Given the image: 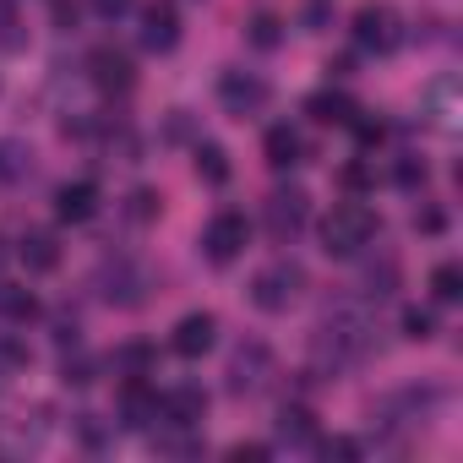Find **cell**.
<instances>
[{
    "label": "cell",
    "mask_w": 463,
    "mask_h": 463,
    "mask_svg": "<svg viewBox=\"0 0 463 463\" xmlns=\"http://www.w3.org/2000/svg\"><path fill=\"white\" fill-rule=\"evenodd\" d=\"M365 354H371V322H365L354 306L327 311L322 327H317V360L338 371V365H360Z\"/></svg>",
    "instance_id": "1"
},
{
    "label": "cell",
    "mask_w": 463,
    "mask_h": 463,
    "mask_svg": "<svg viewBox=\"0 0 463 463\" xmlns=\"http://www.w3.org/2000/svg\"><path fill=\"white\" fill-rule=\"evenodd\" d=\"M376 235H382V218H376L365 202H338V207L322 218V251H327V257H360Z\"/></svg>",
    "instance_id": "2"
},
{
    "label": "cell",
    "mask_w": 463,
    "mask_h": 463,
    "mask_svg": "<svg viewBox=\"0 0 463 463\" xmlns=\"http://www.w3.org/2000/svg\"><path fill=\"white\" fill-rule=\"evenodd\" d=\"M300 289H306V268H300V262H273V268H262V273L251 279L257 311H289V306L300 300Z\"/></svg>",
    "instance_id": "3"
},
{
    "label": "cell",
    "mask_w": 463,
    "mask_h": 463,
    "mask_svg": "<svg viewBox=\"0 0 463 463\" xmlns=\"http://www.w3.org/2000/svg\"><path fill=\"white\" fill-rule=\"evenodd\" d=\"M246 241H251L246 213H218V218L202 229V251H207V262H235V257L246 251Z\"/></svg>",
    "instance_id": "4"
},
{
    "label": "cell",
    "mask_w": 463,
    "mask_h": 463,
    "mask_svg": "<svg viewBox=\"0 0 463 463\" xmlns=\"http://www.w3.org/2000/svg\"><path fill=\"white\" fill-rule=\"evenodd\" d=\"M99 295H104L109 306H142V295H147V273H142L137 262L115 257V262L99 268Z\"/></svg>",
    "instance_id": "5"
},
{
    "label": "cell",
    "mask_w": 463,
    "mask_h": 463,
    "mask_svg": "<svg viewBox=\"0 0 463 463\" xmlns=\"http://www.w3.org/2000/svg\"><path fill=\"white\" fill-rule=\"evenodd\" d=\"M218 104L229 109V115H257L262 104H268V82L257 77V71H223L218 77Z\"/></svg>",
    "instance_id": "6"
},
{
    "label": "cell",
    "mask_w": 463,
    "mask_h": 463,
    "mask_svg": "<svg viewBox=\"0 0 463 463\" xmlns=\"http://www.w3.org/2000/svg\"><path fill=\"white\" fill-rule=\"evenodd\" d=\"M306 218H311V202H306V191H273L268 196V235L273 241H295L300 229H306Z\"/></svg>",
    "instance_id": "7"
},
{
    "label": "cell",
    "mask_w": 463,
    "mask_h": 463,
    "mask_svg": "<svg viewBox=\"0 0 463 463\" xmlns=\"http://www.w3.org/2000/svg\"><path fill=\"white\" fill-rule=\"evenodd\" d=\"M398 17L387 12V6H365V12H354V44L360 50H371V55H392L398 50Z\"/></svg>",
    "instance_id": "8"
},
{
    "label": "cell",
    "mask_w": 463,
    "mask_h": 463,
    "mask_svg": "<svg viewBox=\"0 0 463 463\" xmlns=\"http://www.w3.org/2000/svg\"><path fill=\"white\" fill-rule=\"evenodd\" d=\"M158 409H164V392L147 387L142 376H126V387H120V420L131 430H153L158 425Z\"/></svg>",
    "instance_id": "9"
},
{
    "label": "cell",
    "mask_w": 463,
    "mask_h": 463,
    "mask_svg": "<svg viewBox=\"0 0 463 463\" xmlns=\"http://www.w3.org/2000/svg\"><path fill=\"white\" fill-rule=\"evenodd\" d=\"M88 77H93V88H104V93H131V82H137V66H131V55L126 50H93L88 55Z\"/></svg>",
    "instance_id": "10"
},
{
    "label": "cell",
    "mask_w": 463,
    "mask_h": 463,
    "mask_svg": "<svg viewBox=\"0 0 463 463\" xmlns=\"http://www.w3.org/2000/svg\"><path fill=\"white\" fill-rule=\"evenodd\" d=\"M175 44H180V12H175V0H153V6L142 12V50L169 55Z\"/></svg>",
    "instance_id": "11"
},
{
    "label": "cell",
    "mask_w": 463,
    "mask_h": 463,
    "mask_svg": "<svg viewBox=\"0 0 463 463\" xmlns=\"http://www.w3.org/2000/svg\"><path fill=\"white\" fill-rule=\"evenodd\" d=\"M213 338H218V322H213L207 311H191V317H180V322H175L169 349H175L180 360H202V354L213 349Z\"/></svg>",
    "instance_id": "12"
},
{
    "label": "cell",
    "mask_w": 463,
    "mask_h": 463,
    "mask_svg": "<svg viewBox=\"0 0 463 463\" xmlns=\"http://www.w3.org/2000/svg\"><path fill=\"white\" fill-rule=\"evenodd\" d=\"M273 371V354L262 344H241L235 360H229V392H257Z\"/></svg>",
    "instance_id": "13"
},
{
    "label": "cell",
    "mask_w": 463,
    "mask_h": 463,
    "mask_svg": "<svg viewBox=\"0 0 463 463\" xmlns=\"http://www.w3.org/2000/svg\"><path fill=\"white\" fill-rule=\"evenodd\" d=\"M202 414H207V392H202V387H175V392H164V409H158L164 425H175V430H196Z\"/></svg>",
    "instance_id": "14"
},
{
    "label": "cell",
    "mask_w": 463,
    "mask_h": 463,
    "mask_svg": "<svg viewBox=\"0 0 463 463\" xmlns=\"http://www.w3.org/2000/svg\"><path fill=\"white\" fill-rule=\"evenodd\" d=\"M93 213H99V185L93 180H66L55 191V218L61 223H88Z\"/></svg>",
    "instance_id": "15"
},
{
    "label": "cell",
    "mask_w": 463,
    "mask_h": 463,
    "mask_svg": "<svg viewBox=\"0 0 463 463\" xmlns=\"http://www.w3.org/2000/svg\"><path fill=\"white\" fill-rule=\"evenodd\" d=\"M17 257H23V268H28V273H55V268H61V246H55V235H44V229L23 235Z\"/></svg>",
    "instance_id": "16"
},
{
    "label": "cell",
    "mask_w": 463,
    "mask_h": 463,
    "mask_svg": "<svg viewBox=\"0 0 463 463\" xmlns=\"http://www.w3.org/2000/svg\"><path fill=\"white\" fill-rule=\"evenodd\" d=\"M262 153H268L273 169H295L306 147H300V131H295V126H273V131L262 137Z\"/></svg>",
    "instance_id": "17"
},
{
    "label": "cell",
    "mask_w": 463,
    "mask_h": 463,
    "mask_svg": "<svg viewBox=\"0 0 463 463\" xmlns=\"http://www.w3.org/2000/svg\"><path fill=\"white\" fill-rule=\"evenodd\" d=\"M0 322H17V327L39 322V295L17 289V284H0Z\"/></svg>",
    "instance_id": "18"
},
{
    "label": "cell",
    "mask_w": 463,
    "mask_h": 463,
    "mask_svg": "<svg viewBox=\"0 0 463 463\" xmlns=\"http://www.w3.org/2000/svg\"><path fill=\"white\" fill-rule=\"evenodd\" d=\"M306 115H311L317 126H349L360 109H354V99H349V93H317V99L306 104Z\"/></svg>",
    "instance_id": "19"
},
{
    "label": "cell",
    "mask_w": 463,
    "mask_h": 463,
    "mask_svg": "<svg viewBox=\"0 0 463 463\" xmlns=\"http://www.w3.org/2000/svg\"><path fill=\"white\" fill-rule=\"evenodd\" d=\"M279 436H284L289 447H306V441L317 436V414H311L306 403H289V409L279 414Z\"/></svg>",
    "instance_id": "20"
},
{
    "label": "cell",
    "mask_w": 463,
    "mask_h": 463,
    "mask_svg": "<svg viewBox=\"0 0 463 463\" xmlns=\"http://www.w3.org/2000/svg\"><path fill=\"white\" fill-rule=\"evenodd\" d=\"M196 175H202L207 185H223V180H229V158H223L218 142H202V147H196Z\"/></svg>",
    "instance_id": "21"
},
{
    "label": "cell",
    "mask_w": 463,
    "mask_h": 463,
    "mask_svg": "<svg viewBox=\"0 0 463 463\" xmlns=\"http://www.w3.org/2000/svg\"><path fill=\"white\" fill-rule=\"evenodd\" d=\"M430 295H436L441 306H452V300L463 295V268H458V262H441V268L430 273Z\"/></svg>",
    "instance_id": "22"
},
{
    "label": "cell",
    "mask_w": 463,
    "mask_h": 463,
    "mask_svg": "<svg viewBox=\"0 0 463 463\" xmlns=\"http://www.w3.org/2000/svg\"><path fill=\"white\" fill-rule=\"evenodd\" d=\"M23 44H28V33H23L17 6H12V0H0V50H23Z\"/></svg>",
    "instance_id": "23"
},
{
    "label": "cell",
    "mask_w": 463,
    "mask_h": 463,
    "mask_svg": "<svg viewBox=\"0 0 463 463\" xmlns=\"http://www.w3.org/2000/svg\"><path fill=\"white\" fill-rule=\"evenodd\" d=\"M28 147H17V142H0V185H6V180H23L28 175Z\"/></svg>",
    "instance_id": "24"
},
{
    "label": "cell",
    "mask_w": 463,
    "mask_h": 463,
    "mask_svg": "<svg viewBox=\"0 0 463 463\" xmlns=\"http://www.w3.org/2000/svg\"><path fill=\"white\" fill-rule=\"evenodd\" d=\"M403 338H414V344L436 338V317H430V311H420V306H409V311H403Z\"/></svg>",
    "instance_id": "25"
},
{
    "label": "cell",
    "mask_w": 463,
    "mask_h": 463,
    "mask_svg": "<svg viewBox=\"0 0 463 463\" xmlns=\"http://www.w3.org/2000/svg\"><path fill=\"white\" fill-rule=\"evenodd\" d=\"M147 365H153V349H147V344H126V349L115 354V371H131V376H147Z\"/></svg>",
    "instance_id": "26"
},
{
    "label": "cell",
    "mask_w": 463,
    "mask_h": 463,
    "mask_svg": "<svg viewBox=\"0 0 463 463\" xmlns=\"http://www.w3.org/2000/svg\"><path fill=\"white\" fill-rule=\"evenodd\" d=\"M279 39H284V23H279L273 12H262V17L251 23V44H257V50H273Z\"/></svg>",
    "instance_id": "27"
},
{
    "label": "cell",
    "mask_w": 463,
    "mask_h": 463,
    "mask_svg": "<svg viewBox=\"0 0 463 463\" xmlns=\"http://www.w3.org/2000/svg\"><path fill=\"white\" fill-rule=\"evenodd\" d=\"M28 365V344H17L12 333H0V371H23Z\"/></svg>",
    "instance_id": "28"
},
{
    "label": "cell",
    "mask_w": 463,
    "mask_h": 463,
    "mask_svg": "<svg viewBox=\"0 0 463 463\" xmlns=\"http://www.w3.org/2000/svg\"><path fill=\"white\" fill-rule=\"evenodd\" d=\"M93 371H99V365H93L88 354H77V360H66V365H61V376H66V387H88V382H93Z\"/></svg>",
    "instance_id": "29"
},
{
    "label": "cell",
    "mask_w": 463,
    "mask_h": 463,
    "mask_svg": "<svg viewBox=\"0 0 463 463\" xmlns=\"http://www.w3.org/2000/svg\"><path fill=\"white\" fill-rule=\"evenodd\" d=\"M317 452H322L327 463H333V458H338V463H354V458H360V441H349V436H333V441H322Z\"/></svg>",
    "instance_id": "30"
},
{
    "label": "cell",
    "mask_w": 463,
    "mask_h": 463,
    "mask_svg": "<svg viewBox=\"0 0 463 463\" xmlns=\"http://www.w3.org/2000/svg\"><path fill=\"white\" fill-rule=\"evenodd\" d=\"M344 185H349V191H371V185H376V169L354 158V164H344Z\"/></svg>",
    "instance_id": "31"
},
{
    "label": "cell",
    "mask_w": 463,
    "mask_h": 463,
    "mask_svg": "<svg viewBox=\"0 0 463 463\" xmlns=\"http://www.w3.org/2000/svg\"><path fill=\"white\" fill-rule=\"evenodd\" d=\"M273 447L268 441H235V447H229V458H235V463H262Z\"/></svg>",
    "instance_id": "32"
},
{
    "label": "cell",
    "mask_w": 463,
    "mask_h": 463,
    "mask_svg": "<svg viewBox=\"0 0 463 463\" xmlns=\"http://www.w3.org/2000/svg\"><path fill=\"white\" fill-rule=\"evenodd\" d=\"M349 126H354V137H360V147H376V142L387 137V126H382V120H360V115H354Z\"/></svg>",
    "instance_id": "33"
},
{
    "label": "cell",
    "mask_w": 463,
    "mask_h": 463,
    "mask_svg": "<svg viewBox=\"0 0 463 463\" xmlns=\"http://www.w3.org/2000/svg\"><path fill=\"white\" fill-rule=\"evenodd\" d=\"M131 218H142V223L158 218V196L153 191H131Z\"/></svg>",
    "instance_id": "34"
},
{
    "label": "cell",
    "mask_w": 463,
    "mask_h": 463,
    "mask_svg": "<svg viewBox=\"0 0 463 463\" xmlns=\"http://www.w3.org/2000/svg\"><path fill=\"white\" fill-rule=\"evenodd\" d=\"M131 6H137V0H93V12H99V17H109V23H115V17H126Z\"/></svg>",
    "instance_id": "35"
},
{
    "label": "cell",
    "mask_w": 463,
    "mask_h": 463,
    "mask_svg": "<svg viewBox=\"0 0 463 463\" xmlns=\"http://www.w3.org/2000/svg\"><path fill=\"white\" fill-rule=\"evenodd\" d=\"M441 223H447V218H441L436 207H425V213H414V229H425V235H441Z\"/></svg>",
    "instance_id": "36"
},
{
    "label": "cell",
    "mask_w": 463,
    "mask_h": 463,
    "mask_svg": "<svg viewBox=\"0 0 463 463\" xmlns=\"http://www.w3.org/2000/svg\"><path fill=\"white\" fill-rule=\"evenodd\" d=\"M398 185H425V164H398Z\"/></svg>",
    "instance_id": "37"
}]
</instances>
